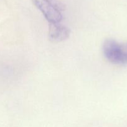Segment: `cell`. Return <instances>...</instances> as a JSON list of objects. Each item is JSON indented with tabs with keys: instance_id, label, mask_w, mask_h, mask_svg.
<instances>
[{
	"instance_id": "6da1fadb",
	"label": "cell",
	"mask_w": 127,
	"mask_h": 127,
	"mask_svg": "<svg viewBox=\"0 0 127 127\" xmlns=\"http://www.w3.org/2000/svg\"><path fill=\"white\" fill-rule=\"evenodd\" d=\"M103 53L110 63L127 64V42L120 43L113 39L106 40L103 45Z\"/></svg>"
},
{
	"instance_id": "7a4b0ae2",
	"label": "cell",
	"mask_w": 127,
	"mask_h": 127,
	"mask_svg": "<svg viewBox=\"0 0 127 127\" xmlns=\"http://www.w3.org/2000/svg\"><path fill=\"white\" fill-rule=\"evenodd\" d=\"M33 3L50 24L60 23L64 7L57 0H32Z\"/></svg>"
},
{
	"instance_id": "3957f363",
	"label": "cell",
	"mask_w": 127,
	"mask_h": 127,
	"mask_svg": "<svg viewBox=\"0 0 127 127\" xmlns=\"http://www.w3.org/2000/svg\"><path fill=\"white\" fill-rule=\"evenodd\" d=\"M70 35L68 27L58 24H50L49 29V38L54 43L61 42L67 39Z\"/></svg>"
}]
</instances>
